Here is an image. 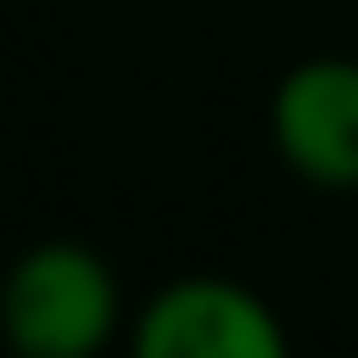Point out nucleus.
Masks as SVG:
<instances>
[{
    "label": "nucleus",
    "mask_w": 358,
    "mask_h": 358,
    "mask_svg": "<svg viewBox=\"0 0 358 358\" xmlns=\"http://www.w3.org/2000/svg\"><path fill=\"white\" fill-rule=\"evenodd\" d=\"M120 330V274L85 239H36L0 274V344L15 358H92Z\"/></svg>",
    "instance_id": "1"
},
{
    "label": "nucleus",
    "mask_w": 358,
    "mask_h": 358,
    "mask_svg": "<svg viewBox=\"0 0 358 358\" xmlns=\"http://www.w3.org/2000/svg\"><path fill=\"white\" fill-rule=\"evenodd\" d=\"M134 358H288L281 309L232 274H176L127 323Z\"/></svg>",
    "instance_id": "3"
},
{
    "label": "nucleus",
    "mask_w": 358,
    "mask_h": 358,
    "mask_svg": "<svg viewBox=\"0 0 358 358\" xmlns=\"http://www.w3.org/2000/svg\"><path fill=\"white\" fill-rule=\"evenodd\" d=\"M267 148L316 197H358V57L323 50L274 78Z\"/></svg>",
    "instance_id": "2"
}]
</instances>
